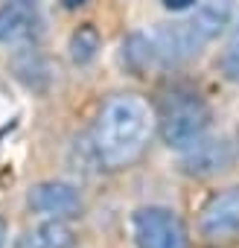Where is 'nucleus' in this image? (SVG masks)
Returning <instances> with one entry per match:
<instances>
[{
	"mask_svg": "<svg viewBox=\"0 0 239 248\" xmlns=\"http://www.w3.org/2000/svg\"><path fill=\"white\" fill-rule=\"evenodd\" d=\"M158 132V114L140 93H114L93 123V155L105 170H126L143 158Z\"/></svg>",
	"mask_w": 239,
	"mask_h": 248,
	"instance_id": "f257e3e1",
	"label": "nucleus"
},
{
	"mask_svg": "<svg viewBox=\"0 0 239 248\" xmlns=\"http://www.w3.org/2000/svg\"><path fill=\"white\" fill-rule=\"evenodd\" d=\"M158 135L169 149H187L210 129V108L195 91H169L158 105Z\"/></svg>",
	"mask_w": 239,
	"mask_h": 248,
	"instance_id": "f03ea898",
	"label": "nucleus"
},
{
	"mask_svg": "<svg viewBox=\"0 0 239 248\" xmlns=\"http://www.w3.org/2000/svg\"><path fill=\"white\" fill-rule=\"evenodd\" d=\"M132 236L137 248H190V233L181 216L169 207H140L132 216Z\"/></svg>",
	"mask_w": 239,
	"mask_h": 248,
	"instance_id": "7ed1b4c3",
	"label": "nucleus"
},
{
	"mask_svg": "<svg viewBox=\"0 0 239 248\" xmlns=\"http://www.w3.org/2000/svg\"><path fill=\"white\" fill-rule=\"evenodd\" d=\"M41 35V0H3L0 3V44L30 47Z\"/></svg>",
	"mask_w": 239,
	"mask_h": 248,
	"instance_id": "20e7f679",
	"label": "nucleus"
},
{
	"mask_svg": "<svg viewBox=\"0 0 239 248\" xmlns=\"http://www.w3.org/2000/svg\"><path fill=\"white\" fill-rule=\"evenodd\" d=\"M198 233L207 242H227L239 233V187L216 193L198 216Z\"/></svg>",
	"mask_w": 239,
	"mask_h": 248,
	"instance_id": "39448f33",
	"label": "nucleus"
},
{
	"mask_svg": "<svg viewBox=\"0 0 239 248\" xmlns=\"http://www.w3.org/2000/svg\"><path fill=\"white\" fill-rule=\"evenodd\" d=\"M149 44H152L158 67L181 64V62L193 59L198 53V47H204L198 41V35L193 32L190 21L187 24H161L155 32H149Z\"/></svg>",
	"mask_w": 239,
	"mask_h": 248,
	"instance_id": "423d86ee",
	"label": "nucleus"
},
{
	"mask_svg": "<svg viewBox=\"0 0 239 248\" xmlns=\"http://www.w3.org/2000/svg\"><path fill=\"white\" fill-rule=\"evenodd\" d=\"M27 204L32 213L47 219H73L82 213V196L67 181H41L27 193Z\"/></svg>",
	"mask_w": 239,
	"mask_h": 248,
	"instance_id": "0eeeda50",
	"label": "nucleus"
},
{
	"mask_svg": "<svg viewBox=\"0 0 239 248\" xmlns=\"http://www.w3.org/2000/svg\"><path fill=\"white\" fill-rule=\"evenodd\" d=\"M233 164V149L224 138H198L187 149H181V170L193 178H207L224 172Z\"/></svg>",
	"mask_w": 239,
	"mask_h": 248,
	"instance_id": "6e6552de",
	"label": "nucleus"
},
{
	"mask_svg": "<svg viewBox=\"0 0 239 248\" xmlns=\"http://www.w3.org/2000/svg\"><path fill=\"white\" fill-rule=\"evenodd\" d=\"M233 12H236V0H198L190 27L198 35V41L207 44L227 30V24L233 21Z\"/></svg>",
	"mask_w": 239,
	"mask_h": 248,
	"instance_id": "1a4fd4ad",
	"label": "nucleus"
},
{
	"mask_svg": "<svg viewBox=\"0 0 239 248\" xmlns=\"http://www.w3.org/2000/svg\"><path fill=\"white\" fill-rule=\"evenodd\" d=\"M76 245V233L64 219H44L32 228H27L15 248H73Z\"/></svg>",
	"mask_w": 239,
	"mask_h": 248,
	"instance_id": "9d476101",
	"label": "nucleus"
},
{
	"mask_svg": "<svg viewBox=\"0 0 239 248\" xmlns=\"http://www.w3.org/2000/svg\"><path fill=\"white\" fill-rule=\"evenodd\" d=\"M99 47H102V38H99L96 27L85 24V27H79V30L70 35V44H67L70 62H73V64H90V62L96 59Z\"/></svg>",
	"mask_w": 239,
	"mask_h": 248,
	"instance_id": "9b49d317",
	"label": "nucleus"
},
{
	"mask_svg": "<svg viewBox=\"0 0 239 248\" xmlns=\"http://www.w3.org/2000/svg\"><path fill=\"white\" fill-rule=\"evenodd\" d=\"M222 73H224L227 82L239 85V18H236V27L227 38V47L222 53Z\"/></svg>",
	"mask_w": 239,
	"mask_h": 248,
	"instance_id": "f8f14e48",
	"label": "nucleus"
},
{
	"mask_svg": "<svg viewBox=\"0 0 239 248\" xmlns=\"http://www.w3.org/2000/svg\"><path fill=\"white\" fill-rule=\"evenodd\" d=\"M161 3L166 6V9H172V12H184V9H190L195 0H161Z\"/></svg>",
	"mask_w": 239,
	"mask_h": 248,
	"instance_id": "ddd939ff",
	"label": "nucleus"
},
{
	"mask_svg": "<svg viewBox=\"0 0 239 248\" xmlns=\"http://www.w3.org/2000/svg\"><path fill=\"white\" fill-rule=\"evenodd\" d=\"M3 245H6V222L0 219V248H3Z\"/></svg>",
	"mask_w": 239,
	"mask_h": 248,
	"instance_id": "4468645a",
	"label": "nucleus"
},
{
	"mask_svg": "<svg viewBox=\"0 0 239 248\" xmlns=\"http://www.w3.org/2000/svg\"><path fill=\"white\" fill-rule=\"evenodd\" d=\"M61 3H64L67 9H76V6H82V0H61Z\"/></svg>",
	"mask_w": 239,
	"mask_h": 248,
	"instance_id": "2eb2a0df",
	"label": "nucleus"
}]
</instances>
